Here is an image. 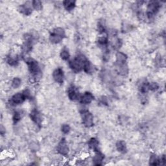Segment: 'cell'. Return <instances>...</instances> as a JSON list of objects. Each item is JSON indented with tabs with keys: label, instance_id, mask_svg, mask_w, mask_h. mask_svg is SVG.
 <instances>
[{
	"label": "cell",
	"instance_id": "6da1fadb",
	"mask_svg": "<svg viewBox=\"0 0 166 166\" xmlns=\"http://www.w3.org/2000/svg\"><path fill=\"white\" fill-rule=\"evenodd\" d=\"M26 62L28 66L30 73L33 76V79L34 81L39 80L41 77V71H40L38 62L31 58H27Z\"/></svg>",
	"mask_w": 166,
	"mask_h": 166
},
{
	"label": "cell",
	"instance_id": "7a4b0ae2",
	"mask_svg": "<svg viewBox=\"0 0 166 166\" xmlns=\"http://www.w3.org/2000/svg\"><path fill=\"white\" fill-rule=\"evenodd\" d=\"M88 59L83 55H79L75 58L73 60H71L69 62V65L71 69L76 73H79L83 70L84 65Z\"/></svg>",
	"mask_w": 166,
	"mask_h": 166
},
{
	"label": "cell",
	"instance_id": "3957f363",
	"mask_svg": "<svg viewBox=\"0 0 166 166\" xmlns=\"http://www.w3.org/2000/svg\"><path fill=\"white\" fill-rule=\"evenodd\" d=\"M65 37L64 30L61 27L56 28L53 30V33L49 36V40L53 43H58L61 42Z\"/></svg>",
	"mask_w": 166,
	"mask_h": 166
},
{
	"label": "cell",
	"instance_id": "277c9868",
	"mask_svg": "<svg viewBox=\"0 0 166 166\" xmlns=\"http://www.w3.org/2000/svg\"><path fill=\"white\" fill-rule=\"evenodd\" d=\"M161 5L158 1H152L150 2L147 5V16L149 20H151L154 15L158 12Z\"/></svg>",
	"mask_w": 166,
	"mask_h": 166
},
{
	"label": "cell",
	"instance_id": "5b68a950",
	"mask_svg": "<svg viewBox=\"0 0 166 166\" xmlns=\"http://www.w3.org/2000/svg\"><path fill=\"white\" fill-rule=\"evenodd\" d=\"M83 123L86 127H91L93 125V117L88 110H83L81 112Z\"/></svg>",
	"mask_w": 166,
	"mask_h": 166
},
{
	"label": "cell",
	"instance_id": "8992f818",
	"mask_svg": "<svg viewBox=\"0 0 166 166\" xmlns=\"http://www.w3.org/2000/svg\"><path fill=\"white\" fill-rule=\"evenodd\" d=\"M57 151L59 154L63 156H66L68 154L69 148L66 141L64 138H62L61 140V142H59L57 146Z\"/></svg>",
	"mask_w": 166,
	"mask_h": 166
},
{
	"label": "cell",
	"instance_id": "52a82bcc",
	"mask_svg": "<svg viewBox=\"0 0 166 166\" xmlns=\"http://www.w3.org/2000/svg\"><path fill=\"white\" fill-rule=\"evenodd\" d=\"M68 95L69 99L73 101L79 100L81 97L79 91H78L77 88L75 86H71L69 88L68 91Z\"/></svg>",
	"mask_w": 166,
	"mask_h": 166
},
{
	"label": "cell",
	"instance_id": "ba28073f",
	"mask_svg": "<svg viewBox=\"0 0 166 166\" xmlns=\"http://www.w3.org/2000/svg\"><path fill=\"white\" fill-rule=\"evenodd\" d=\"M53 79L57 82V83L62 84L64 83V72L63 70L61 68H57L53 71Z\"/></svg>",
	"mask_w": 166,
	"mask_h": 166
},
{
	"label": "cell",
	"instance_id": "9c48e42d",
	"mask_svg": "<svg viewBox=\"0 0 166 166\" xmlns=\"http://www.w3.org/2000/svg\"><path fill=\"white\" fill-rule=\"evenodd\" d=\"M30 118L34 123H35L38 127L41 126V123H42L41 115H40V113L36 109H34L31 111L30 114Z\"/></svg>",
	"mask_w": 166,
	"mask_h": 166
},
{
	"label": "cell",
	"instance_id": "30bf717a",
	"mask_svg": "<svg viewBox=\"0 0 166 166\" xmlns=\"http://www.w3.org/2000/svg\"><path fill=\"white\" fill-rule=\"evenodd\" d=\"M94 99V97L90 92H85L83 95H81L80 97V102L82 104H90Z\"/></svg>",
	"mask_w": 166,
	"mask_h": 166
},
{
	"label": "cell",
	"instance_id": "8fae6325",
	"mask_svg": "<svg viewBox=\"0 0 166 166\" xmlns=\"http://www.w3.org/2000/svg\"><path fill=\"white\" fill-rule=\"evenodd\" d=\"M31 6L29 2H27L24 5H21L19 7L18 10L21 12L26 16H29L31 13H32V8H31Z\"/></svg>",
	"mask_w": 166,
	"mask_h": 166
},
{
	"label": "cell",
	"instance_id": "7c38bea8",
	"mask_svg": "<svg viewBox=\"0 0 166 166\" xmlns=\"http://www.w3.org/2000/svg\"><path fill=\"white\" fill-rule=\"evenodd\" d=\"M26 99L23 93H18L12 97L11 101L16 105L21 104Z\"/></svg>",
	"mask_w": 166,
	"mask_h": 166
},
{
	"label": "cell",
	"instance_id": "4fadbf2b",
	"mask_svg": "<svg viewBox=\"0 0 166 166\" xmlns=\"http://www.w3.org/2000/svg\"><path fill=\"white\" fill-rule=\"evenodd\" d=\"M127 56L123 53L121 52H118L116 54V64L121 65V64H125L127 62Z\"/></svg>",
	"mask_w": 166,
	"mask_h": 166
},
{
	"label": "cell",
	"instance_id": "5bb4252c",
	"mask_svg": "<svg viewBox=\"0 0 166 166\" xmlns=\"http://www.w3.org/2000/svg\"><path fill=\"white\" fill-rule=\"evenodd\" d=\"M103 159H104V155L99 151L95 152V155L93 158V164L95 165H101Z\"/></svg>",
	"mask_w": 166,
	"mask_h": 166
},
{
	"label": "cell",
	"instance_id": "9a60e30c",
	"mask_svg": "<svg viewBox=\"0 0 166 166\" xmlns=\"http://www.w3.org/2000/svg\"><path fill=\"white\" fill-rule=\"evenodd\" d=\"M149 83L147 82V80H142L139 84V90L141 93H146L149 91Z\"/></svg>",
	"mask_w": 166,
	"mask_h": 166
},
{
	"label": "cell",
	"instance_id": "2e32d148",
	"mask_svg": "<svg viewBox=\"0 0 166 166\" xmlns=\"http://www.w3.org/2000/svg\"><path fill=\"white\" fill-rule=\"evenodd\" d=\"M116 148L117 150L121 153H126L127 149V145L126 143L124 141H118L116 143Z\"/></svg>",
	"mask_w": 166,
	"mask_h": 166
},
{
	"label": "cell",
	"instance_id": "e0dca14e",
	"mask_svg": "<svg viewBox=\"0 0 166 166\" xmlns=\"http://www.w3.org/2000/svg\"><path fill=\"white\" fill-rule=\"evenodd\" d=\"M7 63L12 66H16L18 63V57L16 55H9L7 57Z\"/></svg>",
	"mask_w": 166,
	"mask_h": 166
},
{
	"label": "cell",
	"instance_id": "ac0fdd59",
	"mask_svg": "<svg viewBox=\"0 0 166 166\" xmlns=\"http://www.w3.org/2000/svg\"><path fill=\"white\" fill-rule=\"evenodd\" d=\"M63 5L66 10L68 11H71L76 7V1L66 0V1H64L63 2Z\"/></svg>",
	"mask_w": 166,
	"mask_h": 166
},
{
	"label": "cell",
	"instance_id": "d6986e66",
	"mask_svg": "<svg viewBox=\"0 0 166 166\" xmlns=\"http://www.w3.org/2000/svg\"><path fill=\"white\" fill-rule=\"evenodd\" d=\"M88 145L91 149H92L95 152L99 151L98 147H99V142L98 140L93 138L90 139L88 142Z\"/></svg>",
	"mask_w": 166,
	"mask_h": 166
},
{
	"label": "cell",
	"instance_id": "ffe728a7",
	"mask_svg": "<svg viewBox=\"0 0 166 166\" xmlns=\"http://www.w3.org/2000/svg\"><path fill=\"white\" fill-rule=\"evenodd\" d=\"M83 70L86 72L87 73H92L93 71V66L92 64L90 63V62L88 60L85 64L84 65L83 67Z\"/></svg>",
	"mask_w": 166,
	"mask_h": 166
},
{
	"label": "cell",
	"instance_id": "44dd1931",
	"mask_svg": "<svg viewBox=\"0 0 166 166\" xmlns=\"http://www.w3.org/2000/svg\"><path fill=\"white\" fill-rule=\"evenodd\" d=\"M149 164L152 165H160V159L158 158L156 155H152V156H151V158H150Z\"/></svg>",
	"mask_w": 166,
	"mask_h": 166
},
{
	"label": "cell",
	"instance_id": "7402d4cb",
	"mask_svg": "<svg viewBox=\"0 0 166 166\" xmlns=\"http://www.w3.org/2000/svg\"><path fill=\"white\" fill-rule=\"evenodd\" d=\"M23 113L21 111H16L15 112V113L13 115V121L14 123H18V121H19L21 118L23 117Z\"/></svg>",
	"mask_w": 166,
	"mask_h": 166
},
{
	"label": "cell",
	"instance_id": "603a6c76",
	"mask_svg": "<svg viewBox=\"0 0 166 166\" xmlns=\"http://www.w3.org/2000/svg\"><path fill=\"white\" fill-rule=\"evenodd\" d=\"M32 7L36 11H40L42 9V4L38 0H34L32 1Z\"/></svg>",
	"mask_w": 166,
	"mask_h": 166
},
{
	"label": "cell",
	"instance_id": "cb8c5ba5",
	"mask_svg": "<svg viewBox=\"0 0 166 166\" xmlns=\"http://www.w3.org/2000/svg\"><path fill=\"white\" fill-rule=\"evenodd\" d=\"M61 57L64 61H67L70 58V53L66 48H64L61 53Z\"/></svg>",
	"mask_w": 166,
	"mask_h": 166
},
{
	"label": "cell",
	"instance_id": "d4e9b609",
	"mask_svg": "<svg viewBox=\"0 0 166 166\" xmlns=\"http://www.w3.org/2000/svg\"><path fill=\"white\" fill-rule=\"evenodd\" d=\"M98 43L99 46L106 47L108 43V39L106 36H101L98 40Z\"/></svg>",
	"mask_w": 166,
	"mask_h": 166
},
{
	"label": "cell",
	"instance_id": "484cf974",
	"mask_svg": "<svg viewBox=\"0 0 166 166\" xmlns=\"http://www.w3.org/2000/svg\"><path fill=\"white\" fill-rule=\"evenodd\" d=\"M21 81L20 78L15 77L12 81V88H18L21 85Z\"/></svg>",
	"mask_w": 166,
	"mask_h": 166
},
{
	"label": "cell",
	"instance_id": "4316f807",
	"mask_svg": "<svg viewBox=\"0 0 166 166\" xmlns=\"http://www.w3.org/2000/svg\"><path fill=\"white\" fill-rule=\"evenodd\" d=\"M159 88V85L156 83H151L149 84V90L156 91Z\"/></svg>",
	"mask_w": 166,
	"mask_h": 166
},
{
	"label": "cell",
	"instance_id": "83f0119b",
	"mask_svg": "<svg viewBox=\"0 0 166 166\" xmlns=\"http://www.w3.org/2000/svg\"><path fill=\"white\" fill-rule=\"evenodd\" d=\"M70 127L68 125L64 124V125H62V133H63L65 134H68L69 133H70Z\"/></svg>",
	"mask_w": 166,
	"mask_h": 166
},
{
	"label": "cell",
	"instance_id": "f1b7e54d",
	"mask_svg": "<svg viewBox=\"0 0 166 166\" xmlns=\"http://www.w3.org/2000/svg\"><path fill=\"white\" fill-rule=\"evenodd\" d=\"M98 31L100 33H104L106 31L105 26L103 24L99 23L98 24Z\"/></svg>",
	"mask_w": 166,
	"mask_h": 166
},
{
	"label": "cell",
	"instance_id": "f546056e",
	"mask_svg": "<svg viewBox=\"0 0 166 166\" xmlns=\"http://www.w3.org/2000/svg\"><path fill=\"white\" fill-rule=\"evenodd\" d=\"M31 149H32V150H33L34 151H37L38 150V149H39L38 145L36 143H33L32 144H31Z\"/></svg>",
	"mask_w": 166,
	"mask_h": 166
},
{
	"label": "cell",
	"instance_id": "4dcf8cb0",
	"mask_svg": "<svg viewBox=\"0 0 166 166\" xmlns=\"http://www.w3.org/2000/svg\"><path fill=\"white\" fill-rule=\"evenodd\" d=\"M22 93H24V95L26 97V99H29L31 98V92L28 89L25 90Z\"/></svg>",
	"mask_w": 166,
	"mask_h": 166
},
{
	"label": "cell",
	"instance_id": "1f68e13d",
	"mask_svg": "<svg viewBox=\"0 0 166 166\" xmlns=\"http://www.w3.org/2000/svg\"><path fill=\"white\" fill-rule=\"evenodd\" d=\"M1 134H2V135H4V132H5V130H4V128L3 126H1Z\"/></svg>",
	"mask_w": 166,
	"mask_h": 166
}]
</instances>
